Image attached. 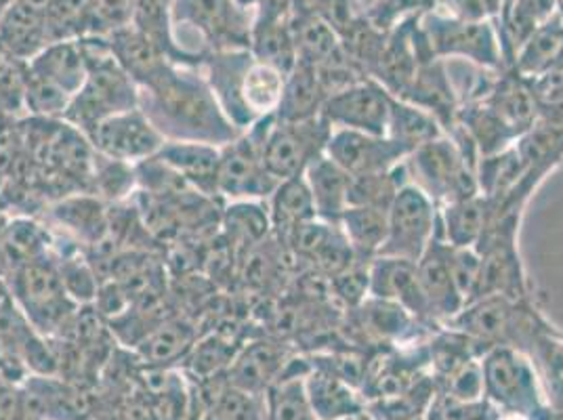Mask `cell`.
<instances>
[{
	"label": "cell",
	"instance_id": "cell-10",
	"mask_svg": "<svg viewBox=\"0 0 563 420\" xmlns=\"http://www.w3.org/2000/svg\"><path fill=\"white\" fill-rule=\"evenodd\" d=\"M440 232V209L419 187L404 186L387 210V235L378 257L419 261Z\"/></svg>",
	"mask_w": 563,
	"mask_h": 420
},
{
	"label": "cell",
	"instance_id": "cell-42",
	"mask_svg": "<svg viewBox=\"0 0 563 420\" xmlns=\"http://www.w3.org/2000/svg\"><path fill=\"white\" fill-rule=\"evenodd\" d=\"M0 420H32L22 383L0 376Z\"/></svg>",
	"mask_w": 563,
	"mask_h": 420
},
{
	"label": "cell",
	"instance_id": "cell-19",
	"mask_svg": "<svg viewBox=\"0 0 563 420\" xmlns=\"http://www.w3.org/2000/svg\"><path fill=\"white\" fill-rule=\"evenodd\" d=\"M307 187L313 198L316 214L322 221L339 223L343 212L350 209V191L353 177L329 156H320L306 170Z\"/></svg>",
	"mask_w": 563,
	"mask_h": 420
},
{
	"label": "cell",
	"instance_id": "cell-2",
	"mask_svg": "<svg viewBox=\"0 0 563 420\" xmlns=\"http://www.w3.org/2000/svg\"><path fill=\"white\" fill-rule=\"evenodd\" d=\"M87 59V82L71 97L64 120L87 135L106 118L140 108V87L118 64L110 43L80 41Z\"/></svg>",
	"mask_w": 563,
	"mask_h": 420
},
{
	"label": "cell",
	"instance_id": "cell-3",
	"mask_svg": "<svg viewBox=\"0 0 563 420\" xmlns=\"http://www.w3.org/2000/svg\"><path fill=\"white\" fill-rule=\"evenodd\" d=\"M477 158L448 135L429 141L404 161L408 184L419 187L438 209L479 194Z\"/></svg>",
	"mask_w": 563,
	"mask_h": 420
},
{
	"label": "cell",
	"instance_id": "cell-25",
	"mask_svg": "<svg viewBox=\"0 0 563 420\" xmlns=\"http://www.w3.org/2000/svg\"><path fill=\"white\" fill-rule=\"evenodd\" d=\"M306 389L318 420H343L364 410L353 385L311 364L306 374Z\"/></svg>",
	"mask_w": 563,
	"mask_h": 420
},
{
	"label": "cell",
	"instance_id": "cell-34",
	"mask_svg": "<svg viewBox=\"0 0 563 420\" xmlns=\"http://www.w3.org/2000/svg\"><path fill=\"white\" fill-rule=\"evenodd\" d=\"M240 347L234 341L225 339L223 334H209V336H198L194 347L179 366L181 373L186 374L191 380H205L212 376H221L228 373L230 364L234 362L235 353Z\"/></svg>",
	"mask_w": 563,
	"mask_h": 420
},
{
	"label": "cell",
	"instance_id": "cell-23",
	"mask_svg": "<svg viewBox=\"0 0 563 420\" xmlns=\"http://www.w3.org/2000/svg\"><path fill=\"white\" fill-rule=\"evenodd\" d=\"M307 360H290L280 378L265 391V420H318L307 396Z\"/></svg>",
	"mask_w": 563,
	"mask_h": 420
},
{
	"label": "cell",
	"instance_id": "cell-29",
	"mask_svg": "<svg viewBox=\"0 0 563 420\" xmlns=\"http://www.w3.org/2000/svg\"><path fill=\"white\" fill-rule=\"evenodd\" d=\"M290 32L295 38L299 64H306L311 68L327 64L343 48L339 34L322 18L313 13L295 11L290 18Z\"/></svg>",
	"mask_w": 563,
	"mask_h": 420
},
{
	"label": "cell",
	"instance_id": "cell-35",
	"mask_svg": "<svg viewBox=\"0 0 563 420\" xmlns=\"http://www.w3.org/2000/svg\"><path fill=\"white\" fill-rule=\"evenodd\" d=\"M408 186V175L404 163L375 175L353 177L352 191H350V207H375V209H389L396 200L399 189Z\"/></svg>",
	"mask_w": 563,
	"mask_h": 420
},
{
	"label": "cell",
	"instance_id": "cell-43",
	"mask_svg": "<svg viewBox=\"0 0 563 420\" xmlns=\"http://www.w3.org/2000/svg\"><path fill=\"white\" fill-rule=\"evenodd\" d=\"M297 0H257L255 22H290Z\"/></svg>",
	"mask_w": 563,
	"mask_h": 420
},
{
	"label": "cell",
	"instance_id": "cell-46",
	"mask_svg": "<svg viewBox=\"0 0 563 420\" xmlns=\"http://www.w3.org/2000/svg\"><path fill=\"white\" fill-rule=\"evenodd\" d=\"M410 420H422V417H417V419H410Z\"/></svg>",
	"mask_w": 563,
	"mask_h": 420
},
{
	"label": "cell",
	"instance_id": "cell-36",
	"mask_svg": "<svg viewBox=\"0 0 563 420\" xmlns=\"http://www.w3.org/2000/svg\"><path fill=\"white\" fill-rule=\"evenodd\" d=\"M55 217L68 225V230L82 235L87 242L99 244L103 242V235L108 230V217L99 202L89 198H76L66 200L55 209Z\"/></svg>",
	"mask_w": 563,
	"mask_h": 420
},
{
	"label": "cell",
	"instance_id": "cell-14",
	"mask_svg": "<svg viewBox=\"0 0 563 420\" xmlns=\"http://www.w3.org/2000/svg\"><path fill=\"white\" fill-rule=\"evenodd\" d=\"M417 272H419L422 292H424L433 322L435 324L452 322L463 311L465 299L454 280L452 246L444 240L442 232H438L433 242L417 261Z\"/></svg>",
	"mask_w": 563,
	"mask_h": 420
},
{
	"label": "cell",
	"instance_id": "cell-40",
	"mask_svg": "<svg viewBox=\"0 0 563 420\" xmlns=\"http://www.w3.org/2000/svg\"><path fill=\"white\" fill-rule=\"evenodd\" d=\"M133 0H89L87 2V32L114 34L131 25Z\"/></svg>",
	"mask_w": 563,
	"mask_h": 420
},
{
	"label": "cell",
	"instance_id": "cell-18",
	"mask_svg": "<svg viewBox=\"0 0 563 420\" xmlns=\"http://www.w3.org/2000/svg\"><path fill=\"white\" fill-rule=\"evenodd\" d=\"M161 163L179 175L191 189L207 198L217 196V168L219 147L198 141H165L156 154Z\"/></svg>",
	"mask_w": 563,
	"mask_h": 420
},
{
	"label": "cell",
	"instance_id": "cell-27",
	"mask_svg": "<svg viewBox=\"0 0 563 420\" xmlns=\"http://www.w3.org/2000/svg\"><path fill=\"white\" fill-rule=\"evenodd\" d=\"M327 99L329 93L316 70L306 64H297L295 70L286 74L276 118L284 122H299L320 117Z\"/></svg>",
	"mask_w": 563,
	"mask_h": 420
},
{
	"label": "cell",
	"instance_id": "cell-1",
	"mask_svg": "<svg viewBox=\"0 0 563 420\" xmlns=\"http://www.w3.org/2000/svg\"><path fill=\"white\" fill-rule=\"evenodd\" d=\"M140 110L166 141H198L221 147L240 135L207 78L173 64L140 87Z\"/></svg>",
	"mask_w": 563,
	"mask_h": 420
},
{
	"label": "cell",
	"instance_id": "cell-8",
	"mask_svg": "<svg viewBox=\"0 0 563 420\" xmlns=\"http://www.w3.org/2000/svg\"><path fill=\"white\" fill-rule=\"evenodd\" d=\"M479 364L484 396L500 406L503 412L530 417L544 404L537 366L526 353L507 345H494L484 351Z\"/></svg>",
	"mask_w": 563,
	"mask_h": 420
},
{
	"label": "cell",
	"instance_id": "cell-16",
	"mask_svg": "<svg viewBox=\"0 0 563 420\" xmlns=\"http://www.w3.org/2000/svg\"><path fill=\"white\" fill-rule=\"evenodd\" d=\"M286 347L274 341H253L235 353L225 378L230 385L244 389L255 396H265V391L280 378L288 362Z\"/></svg>",
	"mask_w": 563,
	"mask_h": 420
},
{
	"label": "cell",
	"instance_id": "cell-9",
	"mask_svg": "<svg viewBox=\"0 0 563 420\" xmlns=\"http://www.w3.org/2000/svg\"><path fill=\"white\" fill-rule=\"evenodd\" d=\"M332 126L322 117L284 122L274 114L263 140V161L278 179L306 175L309 164L327 154Z\"/></svg>",
	"mask_w": 563,
	"mask_h": 420
},
{
	"label": "cell",
	"instance_id": "cell-32",
	"mask_svg": "<svg viewBox=\"0 0 563 420\" xmlns=\"http://www.w3.org/2000/svg\"><path fill=\"white\" fill-rule=\"evenodd\" d=\"M249 51L257 62L282 74H290L299 64L290 22H255Z\"/></svg>",
	"mask_w": 563,
	"mask_h": 420
},
{
	"label": "cell",
	"instance_id": "cell-7",
	"mask_svg": "<svg viewBox=\"0 0 563 420\" xmlns=\"http://www.w3.org/2000/svg\"><path fill=\"white\" fill-rule=\"evenodd\" d=\"M7 281L13 301L43 336L64 332L80 307L71 301L59 269L48 255L30 261Z\"/></svg>",
	"mask_w": 563,
	"mask_h": 420
},
{
	"label": "cell",
	"instance_id": "cell-24",
	"mask_svg": "<svg viewBox=\"0 0 563 420\" xmlns=\"http://www.w3.org/2000/svg\"><path fill=\"white\" fill-rule=\"evenodd\" d=\"M511 68L523 78H537L563 68V20L555 13L547 24L534 30L514 55Z\"/></svg>",
	"mask_w": 563,
	"mask_h": 420
},
{
	"label": "cell",
	"instance_id": "cell-5",
	"mask_svg": "<svg viewBox=\"0 0 563 420\" xmlns=\"http://www.w3.org/2000/svg\"><path fill=\"white\" fill-rule=\"evenodd\" d=\"M419 30L433 57L465 62L482 70H509V59L496 22L448 20L429 9L419 15Z\"/></svg>",
	"mask_w": 563,
	"mask_h": 420
},
{
	"label": "cell",
	"instance_id": "cell-47",
	"mask_svg": "<svg viewBox=\"0 0 563 420\" xmlns=\"http://www.w3.org/2000/svg\"><path fill=\"white\" fill-rule=\"evenodd\" d=\"M87 420H93V419H87Z\"/></svg>",
	"mask_w": 563,
	"mask_h": 420
},
{
	"label": "cell",
	"instance_id": "cell-11",
	"mask_svg": "<svg viewBox=\"0 0 563 420\" xmlns=\"http://www.w3.org/2000/svg\"><path fill=\"white\" fill-rule=\"evenodd\" d=\"M85 137L95 154L131 166L154 158L166 141L140 108L101 120Z\"/></svg>",
	"mask_w": 563,
	"mask_h": 420
},
{
	"label": "cell",
	"instance_id": "cell-22",
	"mask_svg": "<svg viewBox=\"0 0 563 420\" xmlns=\"http://www.w3.org/2000/svg\"><path fill=\"white\" fill-rule=\"evenodd\" d=\"M267 210L272 221V234L280 244H284L286 237L295 230L318 219L313 198L303 175L280 181L267 198Z\"/></svg>",
	"mask_w": 563,
	"mask_h": 420
},
{
	"label": "cell",
	"instance_id": "cell-17",
	"mask_svg": "<svg viewBox=\"0 0 563 420\" xmlns=\"http://www.w3.org/2000/svg\"><path fill=\"white\" fill-rule=\"evenodd\" d=\"M47 0H15L0 13V45L15 59H32L48 45Z\"/></svg>",
	"mask_w": 563,
	"mask_h": 420
},
{
	"label": "cell",
	"instance_id": "cell-31",
	"mask_svg": "<svg viewBox=\"0 0 563 420\" xmlns=\"http://www.w3.org/2000/svg\"><path fill=\"white\" fill-rule=\"evenodd\" d=\"M442 135H446L442 124L429 112L417 108L410 101L394 97L389 120H387V137L389 140L399 143L410 154L417 147H421L429 141L438 140Z\"/></svg>",
	"mask_w": 563,
	"mask_h": 420
},
{
	"label": "cell",
	"instance_id": "cell-44",
	"mask_svg": "<svg viewBox=\"0 0 563 420\" xmlns=\"http://www.w3.org/2000/svg\"><path fill=\"white\" fill-rule=\"evenodd\" d=\"M530 420H563V410H560V408H551V406H540V408H537L530 417H528Z\"/></svg>",
	"mask_w": 563,
	"mask_h": 420
},
{
	"label": "cell",
	"instance_id": "cell-33",
	"mask_svg": "<svg viewBox=\"0 0 563 420\" xmlns=\"http://www.w3.org/2000/svg\"><path fill=\"white\" fill-rule=\"evenodd\" d=\"M223 225L232 244L253 251L272 234L267 202H230Z\"/></svg>",
	"mask_w": 563,
	"mask_h": 420
},
{
	"label": "cell",
	"instance_id": "cell-38",
	"mask_svg": "<svg viewBox=\"0 0 563 420\" xmlns=\"http://www.w3.org/2000/svg\"><path fill=\"white\" fill-rule=\"evenodd\" d=\"M540 122L563 126V68L528 78Z\"/></svg>",
	"mask_w": 563,
	"mask_h": 420
},
{
	"label": "cell",
	"instance_id": "cell-20",
	"mask_svg": "<svg viewBox=\"0 0 563 420\" xmlns=\"http://www.w3.org/2000/svg\"><path fill=\"white\" fill-rule=\"evenodd\" d=\"M196 341V328L181 318H168L163 324L154 328L133 353L143 366L179 368Z\"/></svg>",
	"mask_w": 563,
	"mask_h": 420
},
{
	"label": "cell",
	"instance_id": "cell-15",
	"mask_svg": "<svg viewBox=\"0 0 563 420\" xmlns=\"http://www.w3.org/2000/svg\"><path fill=\"white\" fill-rule=\"evenodd\" d=\"M368 297L399 305L422 324L435 327L422 292L415 261L396 257L373 258L368 272Z\"/></svg>",
	"mask_w": 563,
	"mask_h": 420
},
{
	"label": "cell",
	"instance_id": "cell-13",
	"mask_svg": "<svg viewBox=\"0 0 563 420\" xmlns=\"http://www.w3.org/2000/svg\"><path fill=\"white\" fill-rule=\"evenodd\" d=\"M327 156L352 177H364L396 168L408 158V152L387 135L332 129Z\"/></svg>",
	"mask_w": 563,
	"mask_h": 420
},
{
	"label": "cell",
	"instance_id": "cell-21",
	"mask_svg": "<svg viewBox=\"0 0 563 420\" xmlns=\"http://www.w3.org/2000/svg\"><path fill=\"white\" fill-rule=\"evenodd\" d=\"M27 70L74 97L87 82V59L80 41L48 43L27 62Z\"/></svg>",
	"mask_w": 563,
	"mask_h": 420
},
{
	"label": "cell",
	"instance_id": "cell-4",
	"mask_svg": "<svg viewBox=\"0 0 563 420\" xmlns=\"http://www.w3.org/2000/svg\"><path fill=\"white\" fill-rule=\"evenodd\" d=\"M170 34L184 30L189 38L214 53L246 51L255 11L240 0H170Z\"/></svg>",
	"mask_w": 563,
	"mask_h": 420
},
{
	"label": "cell",
	"instance_id": "cell-26",
	"mask_svg": "<svg viewBox=\"0 0 563 420\" xmlns=\"http://www.w3.org/2000/svg\"><path fill=\"white\" fill-rule=\"evenodd\" d=\"M490 214L488 198L475 194L440 209V232L450 246H477L490 223Z\"/></svg>",
	"mask_w": 563,
	"mask_h": 420
},
{
	"label": "cell",
	"instance_id": "cell-45",
	"mask_svg": "<svg viewBox=\"0 0 563 420\" xmlns=\"http://www.w3.org/2000/svg\"><path fill=\"white\" fill-rule=\"evenodd\" d=\"M9 301H13V297H11V288H9V281L4 280V278H0V307H4Z\"/></svg>",
	"mask_w": 563,
	"mask_h": 420
},
{
	"label": "cell",
	"instance_id": "cell-12",
	"mask_svg": "<svg viewBox=\"0 0 563 420\" xmlns=\"http://www.w3.org/2000/svg\"><path fill=\"white\" fill-rule=\"evenodd\" d=\"M394 95L375 78H362L330 95L322 114L332 129H347L371 135H387V120Z\"/></svg>",
	"mask_w": 563,
	"mask_h": 420
},
{
	"label": "cell",
	"instance_id": "cell-39",
	"mask_svg": "<svg viewBox=\"0 0 563 420\" xmlns=\"http://www.w3.org/2000/svg\"><path fill=\"white\" fill-rule=\"evenodd\" d=\"M55 265L71 301L76 305L93 303L99 292V281L93 267L85 258L78 257H62L55 261Z\"/></svg>",
	"mask_w": 563,
	"mask_h": 420
},
{
	"label": "cell",
	"instance_id": "cell-28",
	"mask_svg": "<svg viewBox=\"0 0 563 420\" xmlns=\"http://www.w3.org/2000/svg\"><path fill=\"white\" fill-rule=\"evenodd\" d=\"M47 234L41 225L18 219L0 230V278L9 280L30 261L48 255Z\"/></svg>",
	"mask_w": 563,
	"mask_h": 420
},
{
	"label": "cell",
	"instance_id": "cell-37",
	"mask_svg": "<svg viewBox=\"0 0 563 420\" xmlns=\"http://www.w3.org/2000/svg\"><path fill=\"white\" fill-rule=\"evenodd\" d=\"M70 103L71 97L64 89H59L57 85L32 74L25 66V110H30L36 117L48 118V120H53V118L64 120Z\"/></svg>",
	"mask_w": 563,
	"mask_h": 420
},
{
	"label": "cell",
	"instance_id": "cell-6",
	"mask_svg": "<svg viewBox=\"0 0 563 420\" xmlns=\"http://www.w3.org/2000/svg\"><path fill=\"white\" fill-rule=\"evenodd\" d=\"M274 117L261 118L219 147L217 196L228 202H267L280 184L263 161V140Z\"/></svg>",
	"mask_w": 563,
	"mask_h": 420
},
{
	"label": "cell",
	"instance_id": "cell-41",
	"mask_svg": "<svg viewBox=\"0 0 563 420\" xmlns=\"http://www.w3.org/2000/svg\"><path fill=\"white\" fill-rule=\"evenodd\" d=\"M429 11L461 22H496L503 0H429Z\"/></svg>",
	"mask_w": 563,
	"mask_h": 420
},
{
	"label": "cell",
	"instance_id": "cell-30",
	"mask_svg": "<svg viewBox=\"0 0 563 420\" xmlns=\"http://www.w3.org/2000/svg\"><path fill=\"white\" fill-rule=\"evenodd\" d=\"M387 210L375 207H350L339 219V228L360 261L378 257L387 235Z\"/></svg>",
	"mask_w": 563,
	"mask_h": 420
}]
</instances>
